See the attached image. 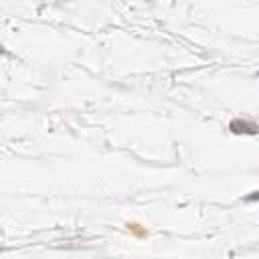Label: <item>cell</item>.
I'll use <instances>...</instances> for the list:
<instances>
[{
  "label": "cell",
  "instance_id": "cell-1",
  "mask_svg": "<svg viewBox=\"0 0 259 259\" xmlns=\"http://www.w3.org/2000/svg\"><path fill=\"white\" fill-rule=\"evenodd\" d=\"M229 130L233 134H249V136H255L257 134V125L253 121H245V119H233L229 123Z\"/></svg>",
  "mask_w": 259,
  "mask_h": 259
}]
</instances>
